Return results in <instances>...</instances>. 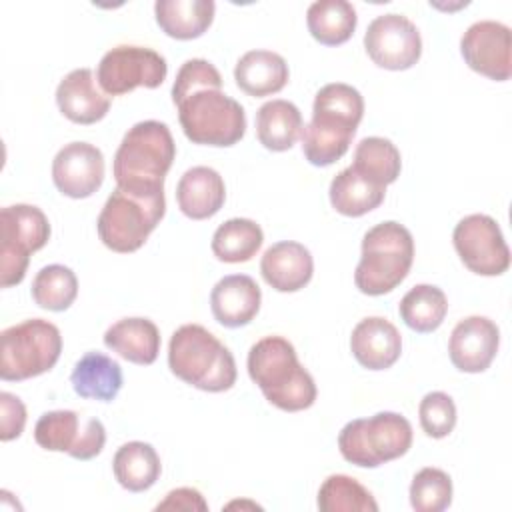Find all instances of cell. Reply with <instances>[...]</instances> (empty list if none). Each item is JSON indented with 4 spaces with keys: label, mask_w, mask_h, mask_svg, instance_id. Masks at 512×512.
<instances>
[{
    "label": "cell",
    "mask_w": 512,
    "mask_h": 512,
    "mask_svg": "<svg viewBox=\"0 0 512 512\" xmlns=\"http://www.w3.org/2000/svg\"><path fill=\"white\" fill-rule=\"evenodd\" d=\"M176 144L170 128L158 120H144L128 128L112 164L118 188L132 192L164 190V178L174 162Z\"/></svg>",
    "instance_id": "3"
},
{
    "label": "cell",
    "mask_w": 512,
    "mask_h": 512,
    "mask_svg": "<svg viewBox=\"0 0 512 512\" xmlns=\"http://www.w3.org/2000/svg\"><path fill=\"white\" fill-rule=\"evenodd\" d=\"M166 212L164 190L132 192L118 188L102 206L96 230L102 244L114 252H136Z\"/></svg>",
    "instance_id": "6"
},
{
    "label": "cell",
    "mask_w": 512,
    "mask_h": 512,
    "mask_svg": "<svg viewBox=\"0 0 512 512\" xmlns=\"http://www.w3.org/2000/svg\"><path fill=\"white\" fill-rule=\"evenodd\" d=\"M104 346L128 362L148 366L158 358L160 332L148 318H122L104 332Z\"/></svg>",
    "instance_id": "23"
},
{
    "label": "cell",
    "mask_w": 512,
    "mask_h": 512,
    "mask_svg": "<svg viewBox=\"0 0 512 512\" xmlns=\"http://www.w3.org/2000/svg\"><path fill=\"white\" fill-rule=\"evenodd\" d=\"M122 368L110 356L92 350L86 352L70 374V384L80 398L112 402L122 388Z\"/></svg>",
    "instance_id": "24"
},
{
    "label": "cell",
    "mask_w": 512,
    "mask_h": 512,
    "mask_svg": "<svg viewBox=\"0 0 512 512\" xmlns=\"http://www.w3.org/2000/svg\"><path fill=\"white\" fill-rule=\"evenodd\" d=\"M156 510H208L204 496L196 488H176L158 502Z\"/></svg>",
    "instance_id": "41"
},
{
    "label": "cell",
    "mask_w": 512,
    "mask_h": 512,
    "mask_svg": "<svg viewBox=\"0 0 512 512\" xmlns=\"http://www.w3.org/2000/svg\"><path fill=\"white\" fill-rule=\"evenodd\" d=\"M168 366L176 378L204 392H224L236 382L232 352L200 324H184L174 330L168 344Z\"/></svg>",
    "instance_id": "4"
},
{
    "label": "cell",
    "mask_w": 512,
    "mask_h": 512,
    "mask_svg": "<svg viewBox=\"0 0 512 512\" xmlns=\"http://www.w3.org/2000/svg\"><path fill=\"white\" fill-rule=\"evenodd\" d=\"M318 508L322 512H376L378 504L356 478L332 474L318 490Z\"/></svg>",
    "instance_id": "34"
},
{
    "label": "cell",
    "mask_w": 512,
    "mask_h": 512,
    "mask_svg": "<svg viewBox=\"0 0 512 512\" xmlns=\"http://www.w3.org/2000/svg\"><path fill=\"white\" fill-rule=\"evenodd\" d=\"M104 444H106L104 424L98 418H90L68 454L76 460H90L102 452Z\"/></svg>",
    "instance_id": "40"
},
{
    "label": "cell",
    "mask_w": 512,
    "mask_h": 512,
    "mask_svg": "<svg viewBox=\"0 0 512 512\" xmlns=\"http://www.w3.org/2000/svg\"><path fill=\"white\" fill-rule=\"evenodd\" d=\"M56 104L70 122L94 124L108 114L110 96L96 86L90 68H76L60 80Z\"/></svg>",
    "instance_id": "19"
},
{
    "label": "cell",
    "mask_w": 512,
    "mask_h": 512,
    "mask_svg": "<svg viewBox=\"0 0 512 512\" xmlns=\"http://www.w3.org/2000/svg\"><path fill=\"white\" fill-rule=\"evenodd\" d=\"M420 426L430 438H444L456 426V404L446 392H428L418 406Z\"/></svg>",
    "instance_id": "37"
},
{
    "label": "cell",
    "mask_w": 512,
    "mask_h": 512,
    "mask_svg": "<svg viewBox=\"0 0 512 512\" xmlns=\"http://www.w3.org/2000/svg\"><path fill=\"white\" fill-rule=\"evenodd\" d=\"M452 502V480L440 468H422L410 484V504L416 512H442Z\"/></svg>",
    "instance_id": "36"
},
{
    "label": "cell",
    "mask_w": 512,
    "mask_h": 512,
    "mask_svg": "<svg viewBox=\"0 0 512 512\" xmlns=\"http://www.w3.org/2000/svg\"><path fill=\"white\" fill-rule=\"evenodd\" d=\"M454 248L464 266L480 276H500L510 266V248L498 222L486 214L464 216L452 232Z\"/></svg>",
    "instance_id": "12"
},
{
    "label": "cell",
    "mask_w": 512,
    "mask_h": 512,
    "mask_svg": "<svg viewBox=\"0 0 512 512\" xmlns=\"http://www.w3.org/2000/svg\"><path fill=\"white\" fill-rule=\"evenodd\" d=\"M398 312L410 330L418 334H428L444 322V316L448 312V300L442 288L432 284H418L404 294L398 304Z\"/></svg>",
    "instance_id": "31"
},
{
    "label": "cell",
    "mask_w": 512,
    "mask_h": 512,
    "mask_svg": "<svg viewBox=\"0 0 512 512\" xmlns=\"http://www.w3.org/2000/svg\"><path fill=\"white\" fill-rule=\"evenodd\" d=\"M286 60L272 50H250L240 56L234 68V80L248 96H270L280 92L288 82Z\"/></svg>",
    "instance_id": "22"
},
{
    "label": "cell",
    "mask_w": 512,
    "mask_h": 512,
    "mask_svg": "<svg viewBox=\"0 0 512 512\" xmlns=\"http://www.w3.org/2000/svg\"><path fill=\"white\" fill-rule=\"evenodd\" d=\"M412 446V424L398 412H378L350 420L338 434V448L346 462L376 468L404 456Z\"/></svg>",
    "instance_id": "7"
},
{
    "label": "cell",
    "mask_w": 512,
    "mask_h": 512,
    "mask_svg": "<svg viewBox=\"0 0 512 512\" xmlns=\"http://www.w3.org/2000/svg\"><path fill=\"white\" fill-rule=\"evenodd\" d=\"M54 186L68 198H88L104 182L102 150L88 142H70L52 160Z\"/></svg>",
    "instance_id": "15"
},
{
    "label": "cell",
    "mask_w": 512,
    "mask_h": 512,
    "mask_svg": "<svg viewBox=\"0 0 512 512\" xmlns=\"http://www.w3.org/2000/svg\"><path fill=\"white\" fill-rule=\"evenodd\" d=\"M80 418L74 410L44 412L34 426V440L50 452H70L80 436Z\"/></svg>",
    "instance_id": "35"
},
{
    "label": "cell",
    "mask_w": 512,
    "mask_h": 512,
    "mask_svg": "<svg viewBox=\"0 0 512 512\" xmlns=\"http://www.w3.org/2000/svg\"><path fill=\"white\" fill-rule=\"evenodd\" d=\"M262 292L254 278L230 274L220 278L210 292V308L218 324L240 328L254 320L260 310Z\"/></svg>",
    "instance_id": "17"
},
{
    "label": "cell",
    "mask_w": 512,
    "mask_h": 512,
    "mask_svg": "<svg viewBox=\"0 0 512 512\" xmlns=\"http://www.w3.org/2000/svg\"><path fill=\"white\" fill-rule=\"evenodd\" d=\"M498 344L500 330L490 318L468 316L454 326L448 340V354L460 372L478 374L492 364Z\"/></svg>",
    "instance_id": "16"
},
{
    "label": "cell",
    "mask_w": 512,
    "mask_h": 512,
    "mask_svg": "<svg viewBox=\"0 0 512 512\" xmlns=\"http://www.w3.org/2000/svg\"><path fill=\"white\" fill-rule=\"evenodd\" d=\"M226 200L222 176L210 166L188 168L176 184V202L184 216L192 220L212 218Z\"/></svg>",
    "instance_id": "21"
},
{
    "label": "cell",
    "mask_w": 512,
    "mask_h": 512,
    "mask_svg": "<svg viewBox=\"0 0 512 512\" xmlns=\"http://www.w3.org/2000/svg\"><path fill=\"white\" fill-rule=\"evenodd\" d=\"M264 242L262 228L250 218H230L212 236V252L218 260L240 264L252 260Z\"/></svg>",
    "instance_id": "30"
},
{
    "label": "cell",
    "mask_w": 512,
    "mask_h": 512,
    "mask_svg": "<svg viewBox=\"0 0 512 512\" xmlns=\"http://www.w3.org/2000/svg\"><path fill=\"white\" fill-rule=\"evenodd\" d=\"M0 238V286L10 288L24 280L30 254L46 246L50 222L38 206H4L0 212Z\"/></svg>",
    "instance_id": "10"
},
{
    "label": "cell",
    "mask_w": 512,
    "mask_h": 512,
    "mask_svg": "<svg viewBox=\"0 0 512 512\" xmlns=\"http://www.w3.org/2000/svg\"><path fill=\"white\" fill-rule=\"evenodd\" d=\"M248 374L264 398L284 410H306L316 400V384L300 364L292 342L282 336H264L248 352Z\"/></svg>",
    "instance_id": "2"
},
{
    "label": "cell",
    "mask_w": 512,
    "mask_h": 512,
    "mask_svg": "<svg viewBox=\"0 0 512 512\" xmlns=\"http://www.w3.org/2000/svg\"><path fill=\"white\" fill-rule=\"evenodd\" d=\"M330 204L342 216H364L384 202L386 186H380L352 166L338 172L330 182Z\"/></svg>",
    "instance_id": "27"
},
{
    "label": "cell",
    "mask_w": 512,
    "mask_h": 512,
    "mask_svg": "<svg viewBox=\"0 0 512 512\" xmlns=\"http://www.w3.org/2000/svg\"><path fill=\"white\" fill-rule=\"evenodd\" d=\"M304 120L296 104L288 100L264 102L256 112V136L272 152L290 150L302 136Z\"/></svg>",
    "instance_id": "26"
},
{
    "label": "cell",
    "mask_w": 512,
    "mask_h": 512,
    "mask_svg": "<svg viewBox=\"0 0 512 512\" xmlns=\"http://www.w3.org/2000/svg\"><path fill=\"white\" fill-rule=\"evenodd\" d=\"M356 22V8L346 0H318L312 2L306 12V24L312 38L324 46H338L350 40Z\"/></svg>",
    "instance_id": "29"
},
{
    "label": "cell",
    "mask_w": 512,
    "mask_h": 512,
    "mask_svg": "<svg viewBox=\"0 0 512 512\" xmlns=\"http://www.w3.org/2000/svg\"><path fill=\"white\" fill-rule=\"evenodd\" d=\"M352 168L368 180L380 186H388L400 176L402 158L398 148L388 138L368 136L358 142Z\"/></svg>",
    "instance_id": "32"
},
{
    "label": "cell",
    "mask_w": 512,
    "mask_h": 512,
    "mask_svg": "<svg viewBox=\"0 0 512 512\" xmlns=\"http://www.w3.org/2000/svg\"><path fill=\"white\" fill-rule=\"evenodd\" d=\"M112 470L118 484L130 492H144L156 484L162 472L160 456L148 442H126L122 444L114 458Z\"/></svg>",
    "instance_id": "28"
},
{
    "label": "cell",
    "mask_w": 512,
    "mask_h": 512,
    "mask_svg": "<svg viewBox=\"0 0 512 512\" xmlns=\"http://www.w3.org/2000/svg\"><path fill=\"white\" fill-rule=\"evenodd\" d=\"M62 352L60 330L42 318L14 324L0 334V378L20 382L54 368Z\"/></svg>",
    "instance_id": "9"
},
{
    "label": "cell",
    "mask_w": 512,
    "mask_h": 512,
    "mask_svg": "<svg viewBox=\"0 0 512 512\" xmlns=\"http://www.w3.org/2000/svg\"><path fill=\"white\" fill-rule=\"evenodd\" d=\"M198 88H222V76L216 66L204 58L186 60L172 84V102L180 104L190 92Z\"/></svg>",
    "instance_id": "38"
},
{
    "label": "cell",
    "mask_w": 512,
    "mask_h": 512,
    "mask_svg": "<svg viewBox=\"0 0 512 512\" xmlns=\"http://www.w3.org/2000/svg\"><path fill=\"white\" fill-rule=\"evenodd\" d=\"M76 296V274L64 264H48L32 280V298L44 310L62 312L72 306Z\"/></svg>",
    "instance_id": "33"
},
{
    "label": "cell",
    "mask_w": 512,
    "mask_h": 512,
    "mask_svg": "<svg viewBox=\"0 0 512 512\" xmlns=\"http://www.w3.org/2000/svg\"><path fill=\"white\" fill-rule=\"evenodd\" d=\"M0 440L10 442L18 438L26 424V406L12 392H0Z\"/></svg>",
    "instance_id": "39"
},
{
    "label": "cell",
    "mask_w": 512,
    "mask_h": 512,
    "mask_svg": "<svg viewBox=\"0 0 512 512\" xmlns=\"http://www.w3.org/2000/svg\"><path fill=\"white\" fill-rule=\"evenodd\" d=\"M168 74L162 54L148 46L120 44L110 48L98 62L96 80L104 94L122 96L134 88H158Z\"/></svg>",
    "instance_id": "11"
},
{
    "label": "cell",
    "mask_w": 512,
    "mask_h": 512,
    "mask_svg": "<svg viewBox=\"0 0 512 512\" xmlns=\"http://www.w3.org/2000/svg\"><path fill=\"white\" fill-rule=\"evenodd\" d=\"M214 10L212 0H158L154 4L158 26L176 40L202 36L214 20Z\"/></svg>",
    "instance_id": "25"
},
{
    "label": "cell",
    "mask_w": 512,
    "mask_h": 512,
    "mask_svg": "<svg viewBox=\"0 0 512 512\" xmlns=\"http://www.w3.org/2000/svg\"><path fill=\"white\" fill-rule=\"evenodd\" d=\"M178 108V120L186 138L204 146H234L246 132V112L222 88H198Z\"/></svg>",
    "instance_id": "8"
},
{
    "label": "cell",
    "mask_w": 512,
    "mask_h": 512,
    "mask_svg": "<svg viewBox=\"0 0 512 512\" xmlns=\"http://www.w3.org/2000/svg\"><path fill=\"white\" fill-rule=\"evenodd\" d=\"M464 62L478 74L504 82L512 74V34L496 20H480L468 26L460 38Z\"/></svg>",
    "instance_id": "14"
},
{
    "label": "cell",
    "mask_w": 512,
    "mask_h": 512,
    "mask_svg": "<svg viewBox=\"0 0 512 512\" xmlns=\"http://www.w3.org/2000/svg\"><path fill=\"white\" fill-rule=\"evenodd\" d=\"M350 350L360 366L368 370H386L400 358L402 338L390 320L368 316L354 326Z\"/></svg>",
    "instance_id": "18"
},
{
    "label": "cell",
    "mask_w": 512,
    "mask_h": 512,
    "mask_svg": "<svg viewBox=\"0 0 512 512\" xmlns=\"http://www.w3.org/2000/svg\"><path fill=\"white\" fill-rule=\"evenodd\" d=\"M364 48L372 62L386 70H408L422 54V38L416 24L404 14L376 16L364 34Z\"/></svg>",
    "instance_id": "13"
},
{
    "label": "cell",
    "mask_w": 512,
    "mask_h": 512,
    "mask_svg": "<svg viewBox=\"0 0 512 512\" xmlns=\"http://www.w3.org/2000/svg\"><path fill=\"white\" fill-rule=\"evenodd\" d=\"M364 116L362 94L344 82H330L316 92L312 120L302 128V152L312 166H330L350 148Z\"/></svg>",
    "instance_id": "1"
},
{
    "label": "cell",
    "mask_w": 512,
    "mask_h": 512,
    "mask_svg": "<svg viewBox=\"0 0 512 512\" xmlns=\"http://www.w3.org/2000/svg\"><path fill=\"white\" fill-rule=\"evenodd\" d=\"M414 238L394 220L372 226L362 238V256L354 270V284L362 294L382 296L392 292L410 272Z\"/></svg>",
    "instance_id": "5"
},
{
    "label": "cell",
    "mask_w": 512,
    "mask_h": 512,
    "mask_svg": "<svg viewBox=\"0 0 512 512\" xmlns=\"http://www.w3.org/2000/svg\"><path fill=\"white\" fill-rule=\"evenodd\" d=\"M260 272L266 284L278 292H296L304 288L314 274L310 250L294 240L272 244L260 260Z\"/></svg>",
    "instance_id": "20"
}]
</instances>
